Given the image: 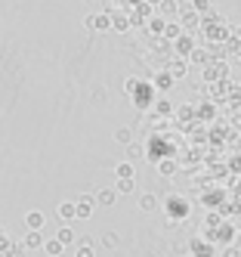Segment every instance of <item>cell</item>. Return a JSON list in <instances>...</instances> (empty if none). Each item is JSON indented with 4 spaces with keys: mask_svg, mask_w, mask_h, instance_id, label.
<instances>
[{
    "mask_svg": "<svg viewBox=\"0 0 241 257\" xmlns=\"http://www.w3.org/2000/svg\"><path fill=\"white\" fill-rule=\"evenodd\" d=\"M99 245H102V248H108V251H115V248L121 245V235L108 229V232H102V238H99Z\"/></svg>",
    "mask_w": 241,
    "mask_h": 257,
    "instance_id": "9c48e42d",
    "label": "cell"
},
{
    "mask_svg": "<svg viewBox=\"0 0 241 257\" xmlns=\"http://www.w3.org/2000/svg\"><path fill=\"white\" fill-rule=\"evenodd\" d=\"M148 28H152V31H155V34H158V31H164V28H167V25H164V19H152V25H148Z\"/></svg>",
    "mask_w": 241,
    "mask_h": 257,
    "instance_id": "484cf974",
    "label": "cell"
},
{
    "mask_svg": "<svg viewBox=\"0 0 241 257\" xmlns=\"http://www.w3.org/2000/svg\"><path fill=\"white\" fill-rule=\"evenodd\" d=\"M44 242H47V238L41 235V229H28V235H25V248H44Z\"/></svg>",
    "mask_w": 241,
    "mask_h": 257,
    "instance_id": "52a82bcc",
    "label": "cell"
},
{
    "mask_svg": "<svg viewBox=\"0 0 241 257\" xmlns=\"http://www.w3.org/2000/svg\"><path fill=\"white\" fill-rule=\"evenodd\" d=\"M161 174H164V177L173 174V161H161Z\"/></svg>",
    "mask_w": 241,
    "mask_h": 257,
    "instance_id": "4316f807",
    "label": "cell"
},
{
    "mask_svg": "<svg viewBox=\"0 0 241 257\" xmlns=\"http://www.w3.org/2000/svg\"><path fill=\"white\" fill-rule=\"evenodd\" d=\"M56 238H59V242L68 248V245H74V242H78V235H74V229L65 223V226H59V232H56Z\"/></svg>",
    "mask_w": 241,
    "mask_h": 257,
    "instance_id": "ba28073f",
    "label": "cell"
},
{
    "mask_svg": "<svg viewBox=\"0 0 241 257\" xmlns=\"http://www.w3.org/2000/svg\"><path fill=\"white\" fill-rule=\"evenodd\" d=\"M133 90H136V96H133L136 108H148V105L155 102V87L152 84H136Z\"/></svg>",
    "mask_w": 241,
    "mask_h": 257,
    "instance_id": "6da1fadb",
    "label": "cell"
},
{
    "mask_svg": "<svg viewBox=\"0 0 241 257\" xmlns=\"http://www.w3.org/2000/svg\"><path fill=\"white\" fill-rule=\"evenodd\" d=\"M192 10L195 13H210V0H192Z\"/></svg>",
    "mask_w": 241,
    "mask_h": 257,
    "instance_id": "44dd1931",
    "label": "cell"
},
{
    "mask_svg": "<svg viewBox=\"0 0 241 257\" xmlns=\"http://www.w3.org/2000/svg\"><path fill=\"white\" fill-rule=\"evenodd\" d=\"M170 211H173L176 217H185V211H189V208H185L182 201H170V198H167V214H170Z\"/></svg>",
    "mask_w": 241,
    "mask_h": 257,
    "instance_id": "e0dca14e",
    "label": "cell"
},
{
    "mask_svg": "<svg viewBox=\"0 0 241 257\" xmlns=\"http://www.w3.org/2000/svg\"><path fill=\"white\" fill-rule=\"evenodd\" d=\"M235 59H238V62H241V50H238V53H235Z\"/></svg>",
    "mask_w": 241,
    "mask_h": 257,
    "instance_id": "4dcf8cb0",
    "label": "cell"
},
{
    "mask_svg": "<svg viewBox=\"0 0 241 257\" xmlns=\"http://www.w3.org/2000/svg\"><path fill=\"white\" fill-rule=\"evenodd\" d=\"M176 53H182V56H192V41H189V38H182V34H179V44H176Z\"/></svg>",
    "mask_w": 241,
    "mask_h": 257,
    "instance_id": "ffe728a7",
    "label": "cell"
},
{
    "mask_svg": "<svg viewBox=\"0 0 241 257\" xmlns=\"http://www.w3.org/2000/svg\"><path fill=\"white\" fill-rule=\"evenodd\" d=\"M170 112H173V108H170V102H167V99L161 96V99H158V115H170Z\"/></svg>",
    "mask_w": 241,
    "mask_h": 257,
    "instance_id": "603a6c76",
    "label": "cell"
},
{
    "mask_svg": "<svg viewBox=\"0 0 241 257\" xmlns=\"http://www.w3.org/2000/svg\"><path fill=\"white\" fill-rule=\"evenodd\" d=\"M87 28H93V31H111V13H93V16H87Z\"/></svg>",
    "mask_w": 241,
    "mask_h": 257,
    "instance_id": "7a4b0ae2",
    "label": "cell"
},
{
    "mask_svg": "<svg viewBox=\"0 0 241 257\" xmlns=\"http://www.w3.org/2000/svg\"><path fill=\"white\" fill-rule=\"evenodd\" d=\"M118 195H130V192H136V180L133 177H127V180H118Z\"/></svg>",
    "mask_w": 241,
    "mask_h": 257,
    "instance_id": "4fadbf2b",
    "label": "cell"
},
{
    "mask_svg": "<svg viewBox=\"0 0 241 257\" xmlns=\"http://www.w3.org/2000/svg\"><path fill=\"white\" fill-rule=\"evenodd\" d=\"M74 208H78V220H87L93 214V208H96V198L93 195H78L74 198Z\"/></svg>",
    "mask_w": 241,
    "mask_h": 257,
    "instance_id": "3957f363",
    "label": "cell"
},
{
    "mask_svg": "<svg viewBox=\"0 0 241 257\" xmlns=\"http://www.w3.org/2000/svg\"><path fill=\"white\" fill-rule=\"evenodd\" d=\"M226 257H241V254H238V248H229V251H226Z\"/></svg>",
    "mask_w": 241,
    "mask_h": 257,
    "instance_id": "f1b7e54d",
    "label": "cell"
},
{
    "mask_svg": "<svg viewBox=\"0 0 241 257\" xmlns=\"http://www.w3.org/2000/svg\"><path fill=\"white\" fill-rule=\"evenodd\" d=\"M170 75H173V81H179V78H185V62H179V59H173V62H170Z\"/></svg>",
    "mask_w": 241,
    "mask_h": 257,
    "instance_id": "ac0fdd59",
    "label": "cell"
},
{
    "mask_svg": "<svg viewBox=\"0 0 241 257\" xmlns=\"http://www.w3.org/2000/svg\"><path fill=\"white\" fill-rule=\"evenodd\" d=\"M235 38H238V41H241V25H238V28H235Z\"/></svg>",
    "mask_w": 241,
    "mask_h": 257,
    "instance_id": "f546056e",
    "label": "cell"
},
{
    "mask_svg": "<svg viewBox=\"0 0 241 257\" xmlns=\"http://www.w3.org/2000/svg\"><path fill=\"white\" fill-rule=\"evenodd\" d=\"M44 220H47V217H44L41 211H28L25 223H28V229H41V226H44Z\"/></svg>",
    "mask_w": 241,
    "mask_h": 257,
    "instance_id": "7c38bea8",
    "label": "cell"
},
{
    "mask_svg": "<svg viewBox=\"0 0 241 257\" xmlns=\"http://www.w3.org/2000/svg\"><path fill=\"white\" fill-rule=\"evenodd\" d=\"M59 217L65 220V223H68V220H78V208H74V201H62V205H59Z\"/></svg>",
    "mask_w": 241,
    "mask_h": 257,
    "instance_id": "30bf717a",
    "label": "cell"
},
{
    "mask_svg": "<svg viewBox=\"0 0 241 257\" xmlns=\"http://www.w3.org/2000/svg\"><path fill=\"white\" fill-rule=\"evenodd\" d=\"M127 16L124 13H115V16H111V31H127Z\"/></svg>",
    "mask_w": 241,
    "mask_h": 257,
    "instance_id": "9a60e30c",
    "label": "cell"
},
{
    "mask_svg": "<svg viewBox=\"0 0 241 257\" xmlns=\"http://www.w3.org/2000/svg\"><path fill=\"white\" fill-rule=\"evenodd\" d=\"M127 152H130V158H133V161H136V158H142V149H139L136 143H130V146H127Z\"/></svg>",
    "mask_w": 241,
    "mask_h": 257,
    "instance_id": "cb8c5ba5",
    "label": "cell"
},
{
    "mask_svg": "<svg viewBox=\"0 0 241 257\" xmlns=\"http://www.w3.org/2000/svg\"><path fill=\"white\" fill-rule=\"evenodd\" d=\"M93 198H96V205H99V208H111V205L118 201V189H99Z\"/></svg>",
    "mask_w": 241,
    "mask_h": 257,
    "instance_id": "277c9868",
    "label": "cell"
},
{
    "mask_svg": "<svg viewBox=\"0 0 241 257\" xmlns=\"http://www.w3.org/2000/svg\"><path fill=\"white\" fill-rule=\"evenodd\" d=\"M164 34H167V38H179L182 28H179V25H167V28H164Z\"/></svg>",
    "mask_w": 241,
    "mask_h": 257,
    "instance_id": "d4e9b609",
    "label": "cell"
},
{
    "mask_svg": "<svg viewBox=\"0 0 241 257\" xmlns=\"http://www.w3.org/2000/svg\"><path fill=\"white\" fill-rule=\"evenodd\" d=\"M115 174H118V180H127V177H133L136 171H133V164H130V161H124V164H118Z\"/></svg>",
    "mask_w": 241,
    "mask_h": 257,
    "instance_id": "d6986e66",
    "label": "cell"
},
{
    "mask_svg": "<svg viewBox=\"0 0 241 257\" xmlns=\"http://www.w3.org/2000/svg\"><path fill=\"white\" fill-rule=\"evenodd\" d=\"M161 7H164V13H176V4H173V0H164Z\"/></svg>",
    "mask_w": 241,
    "mask_h": 257,
    "instance_id": "83f0119b",
    "label": "cell"
},
{
    "mask_svg": "<svg viewBox=\"0 0 241 257\" xmlns=\"http://www.w3.org/2000/svg\"><path fill=\"white\" fill-rule=\"evenodd\" d=\"M155 87H158V90H167V87H173V75H170V71H161V75L155 78Z\"/></svg>",
    "mask_w": 241,
    "mask_h": 257,
    "instance_id": "2e32d148",
    "label": "cell"
},
{
    "mask_svg": "<svg viewBox=\"0 0 241 257\" xmlns=\"http://www.w3.org/2000/svg\"><path fill=\"white\" fill-rule=\"evenodd\" d=\"M93 251H96V238H78V251H74V257H93Z\"/></svg>",
    "mask_w": 241,
    "mask_h": 257,
    "instance_id": "5b68a950",
    "label": "cell"
},
{
    "mask_svg": "<svg viewBox=\"0 0 241 257\" xmlns=\"http://www.w3.org/2000/svg\"><path fill=\"white\" fill-rule=\"evenodd\" d=\"M44 251H47V257H62V254H65V245L59 242V238H47V242H44Z\"/></svg>",
    "mask_w": 241,
    "mask_h": 257,
    "instance_id": "8992f818",
    "label": "cell"
},
{
    "mask_svg": "<svg viewBox=\"0 0 241 257\" xmlns=\"http://www.w3.org/2000/svg\"><path fill=\"white\" fill-rule=\"evenodd\" d=\"M192 62H198V65H204V62H207V53H204V50H192V56H189Z\"/></svg>",
    "mask_w": 241,
    "mask_h": 257,
    "instance_id": "7402d4cb",
    "label": "cell"
},
{
    "mask_svg": "<svg viewBox=\"0 0 241 257\" xmlns=\"http://www.w3.org/2000/svg\"><path fill=\"white\" fill-rule=\"evenodd\" d=\"M115 143L130 146V143H133V131H130V127H118V131H115Z\"/></svg>",
    "mask_w": 241,
    "mask_h": 257,
    "instance_id": "5bb4252c",
    "label": "cell"
},
{
    "mask_svg": "<svg viewBox=\"0 0 241 257\" xmlns=\"http://www.w3.org/2000/svg\"><path fill=\"white\" fill-rule=\"evenodd\" d=\"M136 205H139L142 211H155V208H158V198H155V195H148V192H142V195L136 198Z\"/></svg>",
    "mask_w": 241,
    "mask_h": 257,
    "instance_id": "8fae6325",
    "label": "cell"
}]
</instances>
